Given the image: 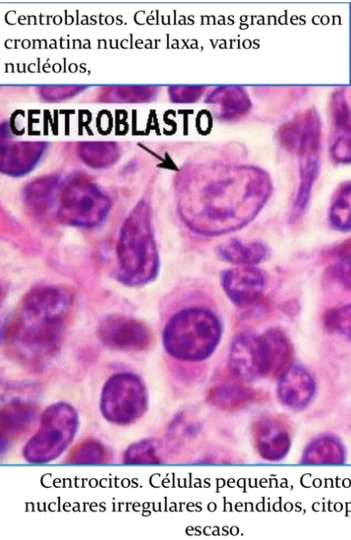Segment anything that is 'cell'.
<instances>
[{
  "instance_id": "8",
  "label": "cell",
  "mask_w": 351,
  "mask_h": 540,
  "mask_svg": "<svg viewBox=\"0 0 351 540\" xmlns=\"http://www.w3.org/2000/svg\"><path fill=\"white\" fill-rule=\"evenodd\" d=\"M228 368L234 377L251 382L266 378V368L260 335L244 332L231 343Z\"/></svg>"
},
{
  "instance_id": "5",
  "label": "cell",
  "mask_w": 351,
  "mask_h": 540,
  "mask_svg": "<svg viewBox=\"0 0 351 540\" xmlns=\"http://www.w3.org/2000/svg\"><path fill=\"white\" fill-rule=\"evenodd\" d=\"M110 207L109 197L93 181L75 174L61 184L56 217L65 225L91 228L105 220Z\"/></svg>"
},
{
  "instance_id": "14",
  "label": "cell",
  "mask_w": 351,
  "mask_h": 540,
  "mask_svg": "<svg viewBox=\"0 0 351 540\" xmlns=\"http://www.w3.org/2000/svg\"><path fill=\"white\" fill-rule=\"evenodd\" d=\"M202 423L194 416L182 412L171 420L167 432V447L174 456H188L201 444Z\"/></svg>"
},
{
  "instance_id": "20",
  "label": "cell",
  "mask_w": 351,
  "mask_h": 540,
  "mask_svg": "<svg viewBox=\"0 0 351 540\" xmlns=\"http://www.w3.org/2000/svg\"><path fill=\"white\" fill-rule=\"evenodd\" d=\"M345 451L338 440L331 437H321L310 444L305 450L303 461L310 463H341Z\"/></svg>"
},
{
  "instance_id": "9",
  "label": "cell",
  "mask_w": 351,
  "mask_h": 540,
  "mask_svg": "<svg viewBox=\"0 0 351 540\" xmlns=\"http://www.w3.org/2000/svg\"><path fill=\"white\" fill-rule=\"evenodd\" d=\"M99 336L105 346L121 351L143 350L152 340L151 333L145 323L122 315H112L102 321Z\"/></svg>"
},
{
  "instance_id": "15",
  "label": "cell",
  "mask_w": 351,
  "mask_h": 540,
  "mask_svg": "<svg viewBox=\"0 0 351 540\" xmlns=\"http://www.w3.org/2000/svg\"><path fill=\"white\" fill-rule=\"evenodd\" d=\"M267 378H279L291 365L293 349L289 338L278 328L260 335Z\"/></svg>"
},
{
  "instance_id": "24",
  "label": "cell",
  "mask_w": 351,
  "mask_h": 540,
  "mask_svg": "<svg viewBox=\"0 0 351 540\" xmlns=\"http://www.w3.org/2000/svg\"><path fill=\"white\" fill-rule=\"evenodd\" d=\"M81 153L83 160L94 168H103L113 164L117 152L110 143H91L84 146Z\"/></svg>"
},
{
  "instance_id": "10",
  "label": "cell",
  "mask_w": 351,
  "mask_h": 540,
  "mask_svg": "<svg viewBox=\"0 0 351 540\" xmlns=\"http://www.w3.org/2000/svg\"><path fill=\"white\" fill-rule=\"evenodd\" d=\"M251 436L257 453L266 461L282 460L289 451V427L278 416L266 415L258 418L252 425Z\"/></svg>"
},
{
  "instance_id": "21",
  "label": "cell",
  "mask_w": 351,
  "mask_h": 540,
  "mask_svg": "<svg viewBox=\"0 0 351 540\" xmlns=\"http://www.w3.org/2000/svg\"><path fill=\"white\" fill-rule=\"evenodd\" d=\"M330 256L329 276L341 288L351 292V238L334 248Z\"/></svg>"
},
{
  "instance_id": "22",
  "label": "cell",
  "mask_w": 351,
  "mask_h": 540,
  "mask_svg": "<svg viewBox=\"0 0 351 540\" xmlns=\"http://www.w3.org/2000/svg\"><path fill=\"white\" fill-rule=\"evenodd\" d=\"M329 153L333 160L337 163H351V120L333 126Z\"/></svg>"
},
{
  "instance_id": "13",
  "label": "cell",
  "mask_w": 351,
  "mask_h": 540,
  "mask_svg": "<svg viewBox=\"0 0 351 540\" xmlns=\"http://www.w3.org/2000/svg\"><path fill=\"white\" fill-rule=\"evenodd\" d=\"M260 393L249 387L244 381L230 375L213 383L206 393L207 401L225 411L245 409L258 399Z\"/></svg>"
},
{
  "instance_id": "18",
  "label": "cell",
  "mask_w": 351,
  "mask_h": 540,
  "mask_svg": "<svg viewBox=\"0 0 351 540\" xmlns=\"http://www.w3.org/2000/svg\"><path fill=\"white\" fill-rule=\"evenodd\" d=\"M218 255L222 260L229 263L254 266L267 258L269 250L261 242L244 243L232 238L218 247Z\"/></svg>"
},
{
  "instance_id": "11",
  "label": "cell",
  "mask_w": 351,
  "mask_h": 540,
  "mask_svg": "<svg viewBox=\"0 0 351 540\" xmlns=\"http://www.w3.org/2000/svg\"><path fill=\"white\" fill-rule=\"evenodd\" d=\"M266 275L254 266H239L223 271V288L229 299L239 307H249L262 297L266 286Z\"/></svg>"
},
{
  "instance_id": "3",
  "label": "cell",
  "mask_w": 351,
  "mask_h": 540,
  "mask_svg": "<svg viewBox=\"0 0 351 540\" xmlns=\"http://www.w3.org/2000/svg\"><path fill=\"white\" fill-rule=\"evenodd\" d=\"M117 277L128 286H141L158 274L159 257L154 239L152 212L139 201L123 223L116 249Z\"/></svg>"
},
{
  "instance_id": "16",
  "label": "cell",
  "mask_w": 351,
  "mask_h": 540,
  "mask_svg": "<svg viewBox=\"0 0 351 540\" xmlns=\"http://www.w3.org/2000/svg\"><path fill=\"white\" fill-rule=\"evenodd\" d=\"M44 146L42 143H22L4 148L1 159L2 173L19 176L31 171L37 163Z\"/></svg>"
},
{
  "instance_id": "7",
  "label": "cell",
  "mask_w": 351,
  "mask_h": 540,
  "mask_svg": "<svg viewBox=\"0 0 351 540\" xmlns=\"http://www.w3.org/2000/svg\"><path fill=\"white\" fill-rule=\"evenodd\" d=\"M300 182L291 214L296 221L306 210L313 186L320 167L321 134L312 130L304 131L298 143Z\"/></svg>"
},
{
  "instance_id": "19",
  "label": "cell",
  "mask_w": 351,
  "mask_h": 540,
  "mask_svg": "<svg viewBox=\"0 0 351 540\" xmlns=\"http://www.w3.org/2000/svg\"><path fill=\"white\" fill-rule=\"evenodd\" d=\"M329 221L335 230L351 231V181L342 184L335 193L329 207Z\"/></svg>"
},
{
  "instance_id": "4",
  "label": "cell",
  "mask_w": 351,
  "mask_h": 540,
  "mask_svg": "<svg viewBox=\"0 0 351 540\" xmlns=\"http://www.w3.org/2000/svg\"><path fill=\"white\" fill-rule=\"evenodd\" d=\"M222 335L221 322L214 311L204 307H185L166 322L163 344L173 358L188 362L208 359Z\"/></svg>"
},
{
  "instance_id": "17",
  "label": "cell",
  "mask_w": 351,
  "mask_h": 540,
  "mask_svg": "<svg viewBox=\"0 0 351 540\" xmlns=\"http://www.w3.org/2000/svg\"><path fill=\"white\" fill-rule=\"evenodd\" d=\"M61 184L59 176L54 174L29 183L22 193L25 206L34 214H43L52 205Z\"/></svg>"
},
{
  "instance_id": "1",
  "label": "cell",
  "mask_w": 351,
  "mask_h": 540,
  "mask_svg": "<svg viewBox=\"0 0 351 540\" xmlns=\"http://www.w3.org/2000/svg\"><path fill=\"white\" fill-rule=\"evenodd\" d=\"M178 207L185 224L208 236L245 226L272 193L269 175L251 167L196 168L178 180Z\"/></svg>"
},
{
  "instance_id": "23",
  "label": "cell",
  "mask_w": 351,
  "mask_h": 540,
  "mask_svg": "<svg viewBox=\"0 0 351 540\" xmlns=\"http://www.w3.org/2000/svg\"><path fill=\"white\" fill-rule=\"evenodd\" d=\"M324 327L351 342V302L328 309L323 316Z\"/></svg>"
},
{
  "instance_id": "2",
  "label": "cell",
  "mask_w": 351,
  "mask_h": 540,
  "mask_svg": "<svg viewBox=\"0 0 351 540\" xmlns=\"http://www.w3.org/2000/svg\"><path fill=\"white\" fill-rule=\"evenodd\" d=\"M73 297L53 285L32 288L22 299L4 332L10 352L22 363L43 366L59 349L69 318Z\"/></svg>"
},
{
  "instance_id": "6",
  "label": "cell",
  "mask_w": 351,
  "mask_h": 540,
  "mask_svg": "<svg viewBox=\"0 0 351 540\" xmlns=\"http://www.w3.org/2000/svg\"><path fill=\"white\" fill-rule=\"evenodd\" d=\"M102 401L105 411L110 415L137 416L146 406L145 389L137 376L131 373H118L106 383Z\"/></svg>"
},
{
  "instance_id": "12",
  "label": "cell",
  "mask_w": 351,
  "mask_h": 540,
  "mask_svg": "<svg viewBox=\"0 0 351 540\" xmlns=\"http://www.w3.org/2000/svg\"><path fill=\"white\" fill-rule=\"evenodd\" d=\"M278 379L277 395L284 405L300 410L311 403L315 394L316 383L304 366L292 364Z\"/></svg>"
}]
</instances>
